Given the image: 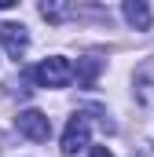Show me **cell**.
<instances>
[{"mask_svg": "<svg viewBox=\"0 0 154 157\" xmlns=\"http://www.w3.org/2000/svg\"><path fill=\"white\" fill-rule=\"evenodd\" d=\"M74 77H77V70L70 66V59H63V55L44 59L37 70H33V80H37L40 88H66Z\"/></svg>", "mask_w": 154, "mask_h": 157, "instance_id": "1", "label": "cell"}, {"mask_svg": "<svg viewBox=\"0 0 154 157\" xmlns=\"http://www.w3.org/2000/svg\"><path fill=\"white\" fill-rule=\"evenodd\" d=\"M15 124H18V132H22L26 139H33V143H48V135H51V121H48V113H40V110H22V113L15 117Z\"/></svg>", "mask_w": 154, "mask_h": 157, "instance_id": "2", "label": "cell"}, {"mask_svg": "<svg viewBox=\"0 0 154 157\" xmlns=\"http://www.w3.org/2000/svg\"><path fill=\"white\" fill-rule=\"evenodd\" d=\"M84 146H88V113H74L66 121V132H63V154L74 157Z\"/></svg>", "mask_w": 154, "mask_h": 157, "instance_id": "3", "label": "cell"}, {"mask_svg": "<svg viewBox=\"0 0 154 157\" xmlns=\"http://www.w3.org/2000/svg\"><path fill=\"white\" fill-rule=\"evenodd\" d=\"M0 44H4V51H7L11 59H22L26 48H30L26 26H22V22H4V26H0Z\"/></svg>", "mask_w": 154, "mask_h": 157, "instance_id": "4", "label": "cell"}, {"mask_svg": "<svg viewBox=\"0 0 154 157\" xmlns=\"http://www.w3.org/2000/svg\"><path fill=\"white\" fill-rule=\"evenodd\" d=\"M121 15H125V22L132 26V29H151L154 15H151V4H143V0H125V7H121Z\"/></svg>", "mask_w": 154, "mask_h": 157, "instance_id": "5", "label": "cell"}, {"mask_svg": "<svg viewBox=\"0 0 154 157\" xmlns=\"http://www.w3.org/2000/svg\"><path fill=\"white\" fill-rule=\"evenodd\" d=\"M99 70H103V59H95V55H84V59L77 62V80H81L84 88H92V80L99 77Z\"/></svg>", "mask_w": 154, "mask_h": 157, "instance_id": "6", "label": "cell"}, {"mask_svg": "<svg viewBox=\"0 0 154 157\" xmlns=\"http://www.w3.org/2000/svg\"><path fill=\"white\" fill-rule=\"evenodd\" d=\"M40 15H44L48 22H59V18L66 15V7H59V4H40Z\"/></svg>", "mask_w": 154, "mask_h": 157, "instance_id": "7", "label": "cell"}, {"mask_svg": "<svg viewBox=\"0 0 154 157\" xmlns=\"http://www.w3.org/2000/svg\"><path fill=\"white\" fill-rule=\"evenodd\" d=\"M88 157H114V154H110L107 146H92V150H88Z\"/></svg>", "mask_w": 154, "mask_h": 157, "instance_id": "8", "label": "cell"}]
</instances>
